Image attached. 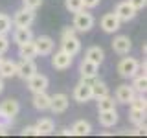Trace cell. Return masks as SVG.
Instances as JSON below:
<instances>
[{"label": "cell", "instance_id": "83f0119b", "mask_svg": "<svg viewBox=\"0 0 147 138\" xmlns=\"http://www.w3.org/2000/svg\"><path fill=\"white\" fill-rule=\"evenodd\" d=\"M109 109H116V99L109 94L98 98V110H109Z\"/></svg>", "mask_w": 147, "mask_h": 138}, {"label": "cell", "instance_id": "836d02e7", "mask_svg": "<svg viewBox=\"0 0 147 138\" xmlns=\"http://www.w3.org/2000/svg\"><path fill=\"white\" fill-rule=\"evenodd\" d=\"M9 50V39L6 35H0V55H4Z\"/></svg>", "mask_w": 147, "mask_h": 138}, {"label": "cell", "instance_id": "9a60e30c", "mask_svg": "<svg viewBox=\"0 0 147 138\" xmlns=\"http://www.w3.org/2000/svg\"><path fill=\"white\" fill-rule=\"evenodd\" d=\"M18 110H20V105H18V101L13 99V98H7V99H4L2 103H0V112L9 116V118H15L18 114Z\"/></svg>", "mask_w": 147, "mask_h": 138}, {"label": "cell", "instance_id": "9c48e42d", "mask_svg": "<svg viewBox=\"0 0 147 138\" xmlns=\"http://www.w3.org/2000/svg\"><path fill=\"white\" fill-rule=\"evenodd\" d=\"M35 43V50H37V55H50L53 52V39L48 35H40L33 41Z\"/></svg>", "mask_w": 147, "mask_h": 138}, {"label": "cell", "instance_id": "8fae6325", "mask_svg": "<svg viewBox=\"0 0 147 138\" xmlns=\"http://www.w3.org/2000/svg\"><path fill=\"white\" fill-rule=\"evenodd\" d=\"M119 26H121V20L114 13H107V15H103V18H101V28H103L105 33H116L119 30Z\"/></svg>", "mask_w": 147, "mask_h": 138}, {"label": "cell", "instance_id": "44dd1931", "mask_svg": "<svg viewBox=\"0 0 147 138\" xmlns=\"http://www.w3.org/2000/svg\"><path fill=\"white\" fill-rule=\"evenodd\" d=\"M17 72V63L11 59H2L0 63V77H13Z\"/></svg>", "mask_w": 147, "mask_h": 138}, {"label": "cell", "instance_id": "d590c367", "mask_svg": "<svg viewBox=\"0 0 147 138\" xmlns=\"http://www.w3.org/2000/svg\"><path fill=\"white\" fill-rule=\"evenodd\" d=\"M129 4H131L132 7L136 9V11H140V9H144L147 6V0H127Z\"/></svg>", "mask_w": 147, "mask_h": 138}, {"label": "cell", "instance_id": "ab89813d", "mask_svg": "<svg viewBox=\"0 0 147 138\" xmlns=\"http://www.w3.org/2000/svg\"><path fill=\"white\" fill-rule=\"evenodd\" d=\"M4 92V81H2V77H0V94Z\"/></svg>", "mask_w": 147, "mask_h": 138}, {"label": "cell", "instance_id": "603a6c76", "mask_svg": "<svg viewBox=\"0 0 147 138\" xmlns=\"http://www.w3.org/2000/svg\"><path fill=\"white\" fill-rule=\"evenodd\" d=\"M90 131H92V125L86 120H77L72 125V135H76V136H86V135H90Z\"/></svg>", "mask_w": 147, "mask_h": 138}, {"label": "cell", "instance_id": "f546056e", "mask_svg": "<svg viewBox=\"0 0 147 138\" xmlns=\"http://www.w3.org/2000/svg\"><path fill=\"white\" fill-rule=\"evenodd\" d=\"M129 103H131V107H136V109H147V99H145V96L142 94V96H132V99L129 101Z\"/></svg>", "mask_w": 147, "mask_h": 138}, {"label": "cell", "instance_id": "4fadbf2b", "mask_svg": "<svg viewBox=\"0 0 147 138\" xmlns=\"http://www.w3.org/2000/svg\"><path fill=\"white\" fill-rule=\"evenodd\" d=\"M136 92L132 89V85H119L116 89V96H114V99H116V103H129V101L132 99V96H134Z\"/></svg>", "mask_w": 147, "mask_h": 138}, {"label": "cell", "instance_id": "277c9868", "mask_svg": "<svg viewBox=\"0 0 147 138\" xmlns=\"http://www.w3.org/2000/svg\"><path fill=\"white\" fill-rule=\"evenodd\" d=\"M68 103H70V99H68L66 94H63V92H59V94H53L50 96V110H52L53 114H63L64 110L68 109Z\"/></svg>", "mask_w": 147, "mask_h": 138}, {"label": "cell", "instance_id": "d6986e66", "mask_svg": "<svg viewBox=\"0 0 147 138\" xmlns=\"http://www.w3.org/2000/svg\"><path fill=\"white\" fill-rule=\"evenodd\" d=\"M85 59H88V61L96 63V64H101L103 59H105V52L99 48V46H90V48L86 50V53H85Z\"/></svg>", "mask_w": 147, "mask_h": 138}, {"label": "cell", "instance_id": "7402d4cb", "mask_svg": "<svg viewBox=\"0 0 147 138\" xmlns=\"http://www.w3.org/2000/svg\"><path fill=\"white\" fill-rule=\"evenodd\" d=\"M33 107L37 110H48V107H50V96L46 94V90L33 94Z\"/></svg>", "mask_w": 147, "mask_h": 138}, {"label": "cell", "instance_id": "cb8c5ba5", "mask_svg": "<svg viewBox=\"0 0 147 138\" xmlns=\"http://www.w3.org/2000/svg\"><path fill=\"white\" fill-rule=\"evenodd\" d=\"M90 89H92V98H101V96H107L109 94V87H107V83L105 81H99V79H94V83L90 85Z\"/></svg>", "mask_w": 147, "mask_h": 138}, {"label": "cell", "instance_id": "7a4b0ae2", "mask_svg": "<svg viewBox=\"0 0 147 138\" xmlns=\"http://www.w3.org/2000/svg\"><path fill=\"white\" fill-rule=\"evenodd\" d=\"M138 63L134 57H123L121 61L118 63V74L121 77H125V79H129V77H134L138 72H140V68H138Z\"/></svg>", "mask_w": 147, "mask_h": 138}, {"label": "cell", "instance_id": "5b68a950", "mask_svg": "<svg viewBox=\"0 0 147 138\" xmlns=\"http://www.w3.org/2000/svg\"><path fill=\"white\" fill-rule=\"evenodd\" d=\"M37 72V64L33 63V59H22L20 63H17V72L15 76H18L20 79H30L31 76Z\"/></svg>", "mask_w": 147, "mask_h": 138}, {"label": "cell", "instance_id": "ffe728a7", "mask_svg": "<svg viewBox=\"0 0 147 138\" xmlns=\"http://www.w3.org/2000/svg\"><path fill=\"white\" fill-rule=\"evenodd\" d=\"M31 39H33V33H31L30 28H17L15 33H13V43L17 44H24Z\"/></svg>", "mask_w": 147, "mask_h": 138}, {"label": "cell", "instance_id": "8d00e7d4", "mask_svg": "<svg viewBox=\"0 0 147 138\" xmlns=\"http://www.w3.org/2000/svg\"><path fill=\"white\" fill-rule=\"evenodd\" d=\"M74 35H76V28H70V26H66V28H64V30H63V33H61V41L63 39H68V37H74Z\"/></svg>", "mask_w": 147, "mask_h": 138}, {"label": "cell", "instance_id": "f1b7e54d", "mask_svg": "<svg viewBox=\"0 0 147 138\" xmlns=\"http://www.w3.org/2000/svg\"><path fill=\"white\" fill-rule=\"evenodd\" d=\"M11 18H9L6 13H0V35H7L9 31H11Z\"/></svg>", "mask_w": 147, "mask_h": 138}, {"label": "cell", "instance_id": "3957f363", "mask_svg": "<svg viewBox=\"0 0 147 138\" xmlns=\"http://www.w3.org/2000/svg\"><path fill=\"white\" fill-rule=\"evenodd\" d=\"M11 22H13V26H17V28H30L35 22V11L33 9H28V7H22V9H18V11H15Z\"/></svg>", "mask_w": 147, "mask_h": 138}, {"label": "cell", "instance_id": "8992f818", "mask_svg": "<svg viewBox=\"0 0 147 138\" xmlns=\"http://www.w3.org/2000/svg\"><path fill=\"white\" fill-rule=\"evenodd\" d=\"M26 81H28V89L33 92V94H37V92H44L46 89H48V83H50L44 74H37V72Z\"/></svg>", "mask_w": 147, "mask_h": 138}, {"label": "cell", "instance_id": "ac0fdd59", "mask_svg": "<svg viewBox=\"0 0 147 138\" xmlns=\"http://www.w3.org/2000/svg\"><path fill=\"white\" fill-rule=\"evenodd\" d=\"M18 55H20L22 59H35L37 57V50H35L33 39L24 43V44H18Z\"/></svg>", "mask_w": 147, "mask_h": 138}, {"label": "cell", "instance_id": "e0dca14e", "mask_svg": "<svg viewBox=\"0 0 147 138\" xmlns=\"http://www.w3.org/2000/svg\"><path fill=\"white\" fill-rule=\"evenodd\" d=\"M98 68H99V64L92 63L88 59H83L79 64V74H81V77H96L98 76Z\"/></svg>", "mask_w": 147, "mask_h": 138}, {"label": "cell", "instance_id": "60d3db41", "mask_svg": "<svg viewBox=\"0 0 147 138\" xmlns=\"http://www.w3.org/2000/svg\"><path fill=\"white\" fill-rule=\"evenodd\" d=\"M0 135H7V129H0Z\"/></svg>", "mask_w": 147, "mask_h": 138}, {"label": "cell", "instance_id": "4316f807", "mask_svg": "<svg viewBox=\"0 0 147 138\" xmlns=\"http://www.w3.org/2000/svg\"><path fill=\"white\" fill-rule=\"evenodd\" d=\"M129 120H131L134 125H140V123H144V122H145V110H144V109L131 107V110H129Z\"/></svg>", "mask_w": 147, "mask_h": 138}, {"label": "cell", "instance_id": "1f68e13d", "mask_svg": "<svg viewBox=\"0 0 147 138\" xmlns=\"http://www.w3.org/2000/svg\"><path fill=\"white\" fill-rule=\"evenodd\" d=\"M11 123H13V118H9V116L0 112V129H9Z\"/></svg>", "mask_w": 147, "mask_h": 138}, {"label": "cell", "instance_id": "2e32d148", "mask_svg": "<svg viewBox=\"0 0 147 138\" xmlns=\"http://www.w3.org/2000/svg\"><path fill=\"white\" fill-rule=\"evenodd\" d=\"M61 46H63L61 50H64L66 53H70V55H77V53H79V50H81V41L77 39L76 35H74V37H68V39H63Z\"/></svg>", "mask_w": 147, "mask_h": 138}, {"label": "cell", "instance_id": "30bf717a", "mask_svg": "<svg viewBox=\"0 0 147 138\" xmlns=\"http://www.w3.org/2000/svg\"><path fill=\"white\" fill-rule=\"evenodd\" d=\"M74 99L77 103H86V101L92 99V89L88 83H85L81 79V83H77V87L74 89Z\"/></svg>", "mask_w": 147, "mask_h": 138}, {"label": "cell", "instance_id": "d4e9b609", "mask_svg": "<svg viewBox=\"0 0 147 138\" xmlns=\"http://www.w3.org/2000/svg\"><path fill=\"white\" fill-rule=\"evenodd\" d=\"M35 127H37V131H39V136H40V135H52V133L55 131V123H53L50 118L39 120Z\"/></svg>", "mask_w": 147, "mask_h": 138}, {"label": "cell", "instance_id": "ba28073f", "mask_svg": "<svg viewBox=\"0 0 147 138\" xmlns=\"http://www.w3.org/2000/svg\"><path fill=\"white\" fill-rule=\"evenodd\" d=\"M72 61H74V55L66 53L64 50H59L52 57V66L55 70H66V68L72 66Z\"/></svg>", "mask_w": 147, "mask_h": 138}, {"label": "cell", "instance_id": "7c38bea8", "mask_svg": "<svg viewBox=\"0 0 147 138\" xmlns=\"http://www.w3.org/2000/svg\"><path fill=\"white\" fill-rule=\"evenodd\" d=\"M131 48H132V43H131V39H129L127 35H118V37H114V41H112V50L116 53L119 55H125L131 52Z\"/></svg>", "mask_w": 147, "mask_h": 138}, {"label": "cell", "instance_id": "d6a6232c", "mask_svg": "<svg viewBox=\"0 0 147 138\" xmlns=\"http://www.w3.org/2000/svg\"><path fill=\"white\" fill-rule=\"evenodd\" d=\"M22 4H24V7H28V9H35L37 7H40V4H42V0H22Z\"/></svg>", "mask_w": 147, "mask_h": 138}, {"label": "cell", "instance_id": "5bb4252c", "mask_svg": "<svg viewBox=\"0 0 147 138\" xmlns=\"http://www.w3.org/2000/svg\"><path fill=\"white\" fill-rule=\"evenodd\" d=\"M118 110L116 109H109V110H99V123L103 127H114L118 123Z\"/></svg>", "mask_w": 147, "mask_h": 138}, {"label": "cell", "instance_id": "52a82bcc", "mask_svg": "<svg viewBox=\"0 0 147 138\" xmlns=\"http://www.w3.org/2000/svg\"><path fill=\"white\" fill-rule=\"evenodd\" d=\"M136 13H138V11L127 2V0H125V2H119L118 6H116V9H114V15H116L121 22H129V20H132V18L136 17Z\"/></svg>", "mask_w": 147, "mask_h": 138}, {"label": "cell", "instance_id": "74e56055", "mask_svg": "<svg viewBox=\"0 0 147 138\" xmlns=\"http://www.w3.org/2000/svg\"><path fill=\"white\" fill-rule=\"evenodd\" d=\"M101 0H83V7H88V9H94L99 6Z\"/></svg>", "mask_w": 147, "mask_h": 138}, {"label": "cell", "instance_id": "484cf974", "mask_svg": "<svg viewBox=\"0 0 147 138\" xmlns=\"http://www.w3.org/2000/svg\"><path fill=\"white\" fill-rule=\"evenodd\" d=\"M132 89H134V92H140V94H144L147 90V76L145 74H136L134 81H132Z\"/></svg>", "mask_w": 147, "mask_h": 138}, {"label": "cell", "instance_id": "4dcf8cb0", "mask_svg": "<svg viewBox=\"0 0 147 138\" xmlns=\"http://www.w3.org/2000/svg\"><path fill=\"white\" fill-rule=\"evenodd\" d=\"M64 6L70 13H77L83 9V0H64Z\"/></svg>", "mask_w": 147, "mask_h": 138}, {"label": "cell", "instance_id": "f35d334b", "mask_svg": "<svg viewBox=\"0 0 147 138\" xmlns=\"http://www.w3.org/2000/svg\"><path fill=\"white\" fill-rule=\"evenodd\" d=\"M61 133H63V135H64V136H68V135H72V129H66V127H64V129H63V131H61Z\"/></svg>", "mask_w": 147, "mask_h": 138}, {"label": "cell", "instance_id": "e575fe53", "mask_svg": "<svg viewBox=\"0 0 147 138\" xmlns=\"http://www.w3.org/2000/svg\"><path fill=\"white\" fill-rule=\"evenodd\" d=\"M22 135L24 136H39V131H37L35 125H28V127L22 129Z\"/></svg>", "mask_w": 147, "mask_h": 138}, {"label": "cell", "instance_id": "b9f144b4", "mask_svg": "<svg viewBox=\"0 0 147 138\" xmlns=\"http://www.w3.org/2000/svg\"><path fill=\"white\" fill-rule=\"evenodd\" d=\"M0 63H2V55H0Z\"/></svg>", "mask_w": 147, "mask_h": 138}, {"label": "cell", "instance_id": "6da1fadb", "mask_svg": "<svg viewBox=\"0 0 147 138\" xmlns=\"http://www.w3.org/2000/svg\"><path fill=\"white\" fill-rule=\"evenodd\" d=\"M74 28H76V31H81V33L90 31L92 28H94V15L88 13V11H85V7H83L81 11H77L76 17H74Z\"/></svg>", "mask_w": 147, "mask_h": 138}]
</instances>
